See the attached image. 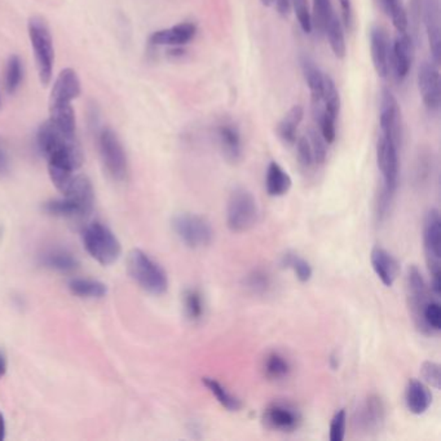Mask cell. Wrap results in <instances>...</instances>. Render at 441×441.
Listing matches in <instances>:
<instances>
[{"label":"cell","mask_w":441,"mask_h":441,"mask_svg":"<svg viewBox=\"0 0 441 441\" xmlns=\"http://www.w3.org/2000/svg\"><path fill=\"white\" fill-rule=\"evenodd\" d=\"M98 150L107 173L116 180H125L128 173V162L123 145L110 128H103L98 134Z\"/></svg>","instance_id":"cell-9"},{"label":"cell","mask_w":441,"mask_h":441,"mask_svg":"<svg viewBox=\"0 0 441 441\" xmlns=\"http://www.w3.org/2000/svg\"><path fill=\"white\" fill-rule=\"evenodd\" d=\"M197 33V26L192 22H182L168 29L154 31L149 42L153 46H171L180 47L188 44Z\"/></svg>","instance_id":"cell-19"},{"label":"cell","mask_w":441,"mask_h":441,"mask_svg":"<svg viewBox=\"0 0 441 441\" xmlns=\"http://www.w3.org/2000/svg\"><path fill=\"white\" fill-rule=\"evenodd\" d=\"M414 60V40L408 33H399L391 44V60L393 74L399 82L408 77Z\"/></svg>","instance_id":"cell-15"},{"label":"cell","mask_w":441,"mask_h":441,"mask_svg":"<svg viewBox=\"0 0 441 441\" xmlns=\"http://www.w3.org/2000/svg\"><path fill=\"white\" fill-rule=\"evenodd\" d=\"M245 286L255 295H264L272 288V277L264 269H254L245 278Z\"/></svg>","instance_id":"cell-36"},{"label":"cell","mask_w":441,"mask_h":441,"mask_svg":"<svg viewBox=\"0 0 441 441\" xmlns=\"http://www.w3.org/2000/svg\"><path fill=\"white\" fill-rule=\"evenodd\" d=\"M345 427H347V413L345 409H339L334 414L330 423V440H345Z\"/></svg>","instance_id":"cell-43"},{"label":"cell","mask_w":441,"mask_h":441,"mask_svg":"<svg viewBox=\"0 0 441 441\" xmlns=\"http://www.w3.org/2000/svg\"><path fill=\"white\" fill-rule=\"evenodd\" d=\"M37 144L49 162V170L76 173L83 164L77 135L65 134L51 119L39 127Z\"/></svg>","instance_id":"cell-1"},{"label":"cell","mask_w":441,"mask_h":441,"mask_svg":"<svg viewBox=\"0 0 441 441\" xmlns=\"http://www.w3.org/2000/svg\"><path fill=\"white\" fill-rule=\"evenodd\" d=\"M40 264L46 268L61 273L73 272L79 266L77 258L70 251L60 248L46 250L40 255Z\"/></svg>","instance_id":"cell-24"},{"label":"cell","mask_w":441,"mask_h":441,"mask_svg":"<svg viewBox=\"0 0 441 441\" xmlns=\"http://www.w3.org/2000/svg\"><path fill=\"white\" fill-rule=\"evenodd\" d=\"M300 67L303 71V77L306 79L308 88L311 91L312 105L321 104L322 97V87H324V73L317 67L316 62L312 58L303 56L300 58Z\"/></svg>","instance_id":"cell-25"},{"label":"cell","mask_w":441,"mask_h":441,"mask_svg":"<svg viewBox=\"0 0 441 441\" xmlns=\"http://www.w3.org/2000/svg\"><path fill=\"white\" fill-rule=\"evenodd\" d=\"M281 266L284 268L293 269L300 282H308L313 276L312 266L308 263L307 260L299 257L297 254L293 252V251H288V252H285L282 255Z\"/></svg>","instance_id":"cell-32"},{"label":"cell","mask_w":441,"mask_h":441,"mask_svg":"<svg viewBox=\"0 0 441 441\" xmlns=\"http://www.w3.org/2000/svg\"><path fill=\"white\" fill-rule=\"evenodd\" d=\"M423 248L431 275L430 290L433 297H439L441 294V221L440 214L436 209H431L424 216Z\"/></svg>","instance_id":"cell-4"},{"label":"cell","mask_w":441,"mask_h":441,"mask_svg":"<svg viewBox=\"0 0 441 441\" xmlns=\"http://www.w3.org/2000/svg\"><path fill=\"white\" fill-rule=\"evenodd\" d=\"M80 80L77 71L64 69L58 74L49 96V106L71 105V101L80 95Z\"/></svg>","instance_id":"cell-16"},{"label":"cell","mask_w":441,"mask_h":441,"mask_svg":"<svg viewBox=\"0 0 441 441\" xmlns=\"http://www.w3.org/2000/svg\"><path fill=\"white\" fill-rule=\"evenodd\" d=\"M94 203L82 201L74 197L62 196V198L44 202L43 210L58 218H82L92 210Z\"/></svg>","instance_id":"cell-20"},{"label":"cell","mask_w":441,"mask_h":441,"mask_svg":"<svg viewBox=\"0 0 441 441\" xmlns=\"http://www.w3.org/2000/svg\"><path fill=\"white\" fill-rule=\"evenodd\" d=\"M304 116V109L300 105L293 106L282 121L278 123L277 134L285 144L297 143V127L302 123Z\"/></svg>","instance_id":"cell-27"},{"label":"cell","mask_w":441,"mask_h":441,"mask_svg":"<svg viewBox=\"0 0 441 441\" xmlns=\"http://www.w3.org/2000/svg\"><path fill=\"white\" fill-rule=\"evenodd\" d=\"M321 101L324 103V109L333 118H338L340 112V96L336 86V82L329 74H324V87H322V97Z\"/></svg>","instance_id":"cell-34"},{"label":"cell","mask_w":441,"mask_h":441,"mask_svg":"<svg viewBox=\"0 0 441 441\" xmlns=\"http://www.w3.org/2000/svg\"><path fill=\"white\" fill-rule=\"evenodd\" d=\"M83 243L87 252L101 266H110L122 252L121 242L106 225L95 221L83 230Z\"/></svg>","instance_id":"cell-5"},{"label":"cell","mask_w":441,"mask_h":441,"mask_svg":"<svg viewBox=\"0 0 441 441\" xmlns=\"http://www.w3.org/2000/svg\"><path fill=\"white\" fill-rule=\"evenodd\" d=\"M263 372L267 379L278 382L288 378L291 372V365L285 356L277 351H273L266 356L263 363Z\"/></svg>","instance_id":"cell-28"},{"label":"cell","mask_w":441,"mask_h":441,"mask_svg":"<svg viewBox=\"0 0 441 441\" xmlns=\"http://www.w3.org/2000/svg\"><path fill=\"white\" fill-rule=\"evenodd\" d=\"M261 421L269 430L275 431H295L302 422V415L297 408L288 403H272L268 405L263 415Z\"/></svg>","instance_id":"cell-12"},{"label":"cell","mask_w":441,"mask_h":441,"mask_svg":"<svg viewBox=\"0 0 441 441\" xmlns=\"http://www.w3.org/2000/svg\"><path fill=\"white\" fill-rule=\"evenodd\" d=\"M293 180L277 162H270L266 173V189L270 197L285 196L291 188Z\"/></svg>","instance_id":"cell-26"},{"label":"cell","mask_w":441,"mask_h":441,"mask_svg":"<svg viewBox=\"0 0 441 441\" xmlns=\"http://www.w3.org/2000/svg\"><path fill=\"white\" fill-rule=\"evenodd\" d=\"M418 88L423 103L430 112H438L441 104L440 74L436 62L424 61L418 70Z\"/></svg>","instance_id":"cell-13"},{"label":"cell","mask_w":441,"mask_h":441,"mask_svg":"<svg viewBox=\"0 0 441 441\" xmlns=\"http://www.w3.org/2000/svg\"><path fill=\"white\" fill-rule=\"evenodd\" d=\"M171 225L179 240L191 249L206 248L214 240L211 223L201 215L180 212L173 216Z\"/></svg>","instance_id":"cell-7"},{"label":"cell","mask_w":441,"mask_h":441,"mask_svg":"<svg viewBox=\"0 0 441 441\" xmlns=\"http://www.w3.org/2000/svg\"><path fill=\"white\" fill-rule=\"evenodd\" d=\"M312 110L315 119L320 126V134L322 139L327 141V144H333L336 137V118L329 114L321 104H313Z\"/></svg>","instance_id":"cell-35"},{"label":"cell","mask_w":441,"mask_h":441,"mask_svg":"<svg viewBox=\"0 0 441 441\" xmlns=\"http://www.w3.org/2000/svg\"><path fill=\"white\" fill-rule=\"evenodd\" d=\"M372 267L384 286L391 288L400 272L399 261L390 251L377 246L370 254Z\"/></svg>","instance_id":"cell-21"},{"label":"cell","mask_w":441,"mask_h":441,"mask_svg":"<svg viewBox=\"0 0 441 441\" xmlns=\"http://www.w3.org/2000/svg\"><path fill=\"white\" fill-rule=\"evenodd\" d=\"M423 382L435 390L440 388V366L433 361H424L421 366Z\"/></svg>","instance_id":"cell-42"},{"label":"cell","mask_w":441,"mask_h":441,"mask_svg":"<svg viewBox=\"0 0 441 441\" xmlns=\"http://www.w3.org/2000/svg\"><path fill=\"white\" fill-rule=\"evenodd\" d=\"M405 403L408 410L415 415L427 412L432 404V393L427 384L417 379L409 381L405 390Z\"/></svg>","instance_id":"cell-23"},{"label":"cell","mask_w":441,"mask_h":441,"mask_svg":"<svg viewBox=\"0 0 441 441\" xmlns=\"http://www.w3.org/2000/svg\"><path fill=\"white\" fill-rule=\"evenodd\" d=\"M297 161L303 167H311L315 164L313 161V153H312V148L309 144L307 136H302L300 139L297 140Z\"/></svg>","instance_id":"cell-44"},{"label":"cell","mask_w":441,"mask_h":441,"mask_svg":"<svg viewBox=\"0 0 441 441\" xmlns=\"http://www.w3.org/2000/svg\"><path fill=\"white\" fill-rule=\"evenodd\" d=\"M422 17L433 62L439 65L441 55L440 0H422Z\"/></svg>","instance_id":"cell-17"},{"label":"cell","mask_w":441,"mask_h":441,"mask_svg":"<svg viewBox=\"0 0 441 441\" xmlns=\"http://www.w3.org/2000/svg\"><path fill=\"white\" fill-rule=\"evenodd\" d=\"M291 7H294L302 30L306 34H311L312 28H313V21H312V15L308 8L307 0H293Z\"/></svg>","instance_id":"cell-41"},{"label":"cell","mask_w":441,"mask_h":441,"mask_svg":"<svg viewBox=\"0 0 441 441\" xmlns=\"http://www.w3.org/2000/svg\"><path fill=\"white\" fill-rule=\"evenodd\" d=\"M340 10H342V25L345 29L351 31L354 28V8L351 0H339Z\"/></svg>","instance_id":"cell-46"},{"label":"cell","mask_w":441,"mask_h":441,"mask_svg":"<svg viewBox=\"0 0 441 441\" xmlns=\"http://www.w3.org/2000/svg\"><path fill=\"white\" fill-rule=\"evenodd\" d=\"M308 140L312 148L313 153V161L315 164H322L327 161V141L322 139L321 134H318L315 130H311L308 132Z\"/></svg>","instance_id":"cell-40"},{"label":"cell","mask_w":441,"mask_h":441,"mask_svg":"<svg viewBox=\"0 0 441 441\" xmlns=\"http://www.w3.org/2000/svg\"><path fill=\"white\" fill-rule=\"evenodd\" d=\"M10 173V157L6 146L0 141V176Z\"/></svg>","instance_id":"cell-47"},{"label":"cell","mask_w":441,"mask_h":441,"mask_svg":"<svg viewBox=\"0 0 441 441\" xmlns=\"http://www.w3.org/2000/svg\"><path fill=\"white\" fill-rule=\"evenodd\" d=\"M421 17H422V0H410L409 3V15H408V24L413 29L414 35L417 37L420 33L421 26Z\"/></svg>","instance_id":"cell-45"},{"label":"cell","mask_w":441,"mask_h":441,"mask_svg":"<svg viewBox=\"0 0 441 441\" xmlns=\"http://www.w3.org/2000/svg\"><path fill=\"white\" fill-rule=\"evenodd\" d=\"M379 126L381 135L392 140L395 144H401L403 137V122H401V109L397 98L388 88H383L381 94L379 105Z\"/></svg>","instance_id":"cell-11"},{"label":"cell","mask_w":441,"mask_h":441,"mask_svg":"<svg viewBox=\"0 0 441 441\" xmlns=\"http://www.w3.org/2000/svg\"><path fill=\"white\" fill-rule=\"evenodd\" d=\"M386 408L378 395H370L360 405L355 415V426L365 433L378 432L383 427Z\"/></svg>","instance_id":"cell-14"},{"label":"cell","mask_w":441,"mask_h":441,"mask_svg":"<svg viewBox=\"0 0 441 441\" xmlns=\"http://www.w3.org/2000/svg\"><path fill=\"white\" fill-rule=\"evenodd\" d=\"M182 306L185 315L191 321L201 320L205 313V302L201 291L197 288H187L182 294Z\"/></svg>","instance_id":"cell-33"},{"label":"cell","mask_w":441,"mask_h":441,"mask_svg":"<svg viewBox=\"0 0 441 441\" xmlns=\"http://www.w3.org/2000/svg\"><path fill=\"white\" fill-rule=\"evenodd\" d=\"M202 383L207 387V390L216 397V400H218L227 410H230V412H239L241 408H242V403H241L240 399L236 397L234 395H232V393H230L223 384L219 383L216 379L205 377V378H202Z\"/></svg>","instance_id":"cell-30"},{"label":"cell","mask_w":441,"mask_h":441,"mask_svg":"<svg viewBox=\"0 0 441 441\" xmlns=\"http://www.w3.org/2000/svg\"><path fill=\"white\" fill-rule=\"evenodd\" d=\"M431 290L427 286L421 270L417 266H410L406 270V295H408L409 308L412 311L414 324L421 331H422L423 311L431 302Z\"/></svg>","instance_id":"cell-10"},{"label":"cell","mask_w":441,"mask_h":441,"mask_svg":"<svg viewBox=\"0 0 441 441\" xmlns=\"http://www.w3.org/2000/svg\"><path fill=\"white\" fill-rule=\"evenodd\" d=\"M24 77V67L19 56H12L7 62L6 67V77H4V86L10 95H13L19 86Z\"/></svg>","instance_id":"cell-37"},{"label":"cell","mask_w":441,"mask_h":441,"mask_svg":"<svg viewBox=\"0 0 441 441\" xmlns=\"http://www.w3.org/2000/svg\"><path fill=\"white\" fill-rule=\"evenodd\" d=\"M441 329V307L439 300L432 299L422 315V333L433 334Z\"/></svg>","instance_id":"cell-38"},{"label":"cell","mask_w":441,"mask_h":441,"mask_svg":"<svg viewBox=\"0 0 441 441\" xmlns=\"http://www.w3.org/2000/svg\"><path fill=\"white\" fill-rule=\"evenodd\" d=\"M260 1L264 7H272L275 4V0H260Z\"/></svg>","instance_id":"cell-51"},{"label":"cell","mask_w":441,"mask_h":441,"mask_svg":"<svg viewBox=\"0 0 441 441\" xmlns=\"http://www.w3.org/2000/svg\"><path fill=\"white\" fill-rule=\"evenodd\" d=\"M69 288L73 295L86 299H100L107 293L105 284L91 278H74L69 282Z\"/></svg>","instance_id":"cell-29"},{"label":"cell","mask_w":441,"mask_h":441,"mask_svg":"<svg viewBox=\"0 0 441 441\" xmlns=\"http://www.w3.org/2000/svg\"><path fill=\"white\" fill-rule=\"evenodd\" d=\"M370 51L377 74L379 77H387L391 67V40L382 26H374L370 31Z\"/></svg>","instance_id":"cell-18"},{"label":"cell","mask_w":441,"mask_h":441,"mask_svg":"<svg viewBox=\"0 0 441 441\" xmlns=\"http://www.w3.org/2000/svg\"><path fill=\"white\" fill-rule=\"evenodd\" d=\"M275 4H276L278 13H279L282 17H286V16H288V13H290V10H291L293 0H275Z\"/></svg>","instance_id":"cell-48"},{"label":"cell","mask_w":441,"mask_h":441,"mask_svg":"<svg viewBox=\"0 0 441 441\" xmlns=\"http://www.w3.org/2000/svg\"><path fill=\"white\" fill-rule=\"evenodd\" d=\"M127 269L140 288L153 295H162L168 288L167 273L143 250L135 249L128 254Z\"/></svg>","instance_id":"cell-2"},{"label":"cell","mask_w":441,"mask_h":441,"mask_svg":"<svg viewBox=\"0 0 441 441\" xmlns=\"http://www.w3.org/2000/svg\"><path fill=\"white\" fill-rule=\"evenodd\" d=\"M29 38L38 69L39 79L43 86H49L55 62V49L49 24L42 17H31L29 19Z\"/></svg>","instance_id":"cell-3"},{"label":"cell","mask_w":441,"mask_h":441,"mask_svg":"<svg viewBox=\"0 0 441 441\" xmlns=\"http://www.w3.org/2000/svg\"><path fill=\"white\" fill-rule=\"evenodd\" d=\"M377 164L383 179V185L378 198L393 202L400 173L399 145L384 137L383 135H381L377 141Z\"/></svg>","instance_id":"cell-8"},{"label":"cell","mask_w":441,"mask_h":441,"mask_svg":"<svg viewBox=\"0 0 441 441\" xmlns=\"http://www.w3.org/2000/svg\"><path fill=\"white\" fill-rule=\"evenodd\" d=\"M218 140L225 159L230 164H239L242 158V140L239 127L233 123L219 126Z\"/></svg>","instance_id":"cell-22"},{"label":"cell","mask_w":441,"mask_h":441,"mask_svg":"<svg viewBox=\"0 0 441 441\" xmlns=\"http://www.w3.org/2000/svg\"><path fill=\"white\" fill-rule=\"evenodd\" d=\"M315 22L320 34H324L330 19L336 15L330 0H313Z\"/></svg>","instance_id":"cell-39"},{"label":"cell","mask_w":441,"mask_h":441,"mask_svg":"<svg viewBox=\"0 0 441 441\" xmlns=\"http://www.w3.org/2000/svg\"><path fill=\"white\" fill-rule=\"evenodd\" d=\"M327 39H329V43H330V47L333 53L336 55V58H343L345 56V28L340 22V19H338V16L334 15L329 24H327L325 33Z\"/></svg>","instance_id":"cell-31"},{"label":"cell","mask_w":441,"mask_h":441,"mask_svg":"<svg viewBox=\"0 0 441 441\" xmlns=\"http://www.w3.org/2000/svg\"><path fill=\"white\" fill-rule=\"evenodd\" d=\"M7 368H8V363H7V356L0 351V378L4 377L6 372H7Z\"/></svg>","instance_id":"cell-49"},{"label":"cell","mask_w":441,"mask_h":441,"mask_svg":"<svg viewBox=\"0 0 441 441\" xmlns=\"http://www.w3.org/2000/svg\"><path fill=\"white\" fill-rule=\"evenodd\" d=\"M6 431H7V427H6V420H4L3 413L0 412V441L4 440V438H6Z\"/></svg>","instance_id":"cell-50"},{"label":"cell","mask_w":441,"mask_h":441,"mask_svg":"<svg viewBox=\"0 0 441 441\" xmlns=\"http://www.w3.org/2000/svg\"><path fill=\"white\" fill-rule=\"evenodd\" d=\"M259 219V206L254 194L245 188L230 193L227 205V224L234 233H243L255 227Z\"/></svg>","instance_id":"cell-6"}]
</instances>
